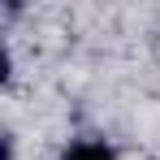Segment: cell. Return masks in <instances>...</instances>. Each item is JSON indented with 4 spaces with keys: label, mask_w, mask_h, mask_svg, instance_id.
Here are the masks:
<instances>
[{
    "label": "cell",
    "mask_w": 160,
    "mask_h": 160,
    "mask_svg": "<svg viewBox=\"0 0 160 160\" xmlns=\"http://www.w3.org/2000/svg\"><path fill=\"white\" fill-rule=\"evenodd\" d=\"M61 160H117V152L108 147L104 138H78V143L65 147V156H61Z\"/></svg>",
    "instance_id": "cell-1"
}]
</instances>
